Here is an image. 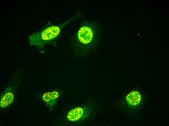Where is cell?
<instances>
[{"instance_id": "1", "label": "cell", "mask_w": 169, "mask_h": 126, "mask_svg": "<svg viewBox=\"0 0 169 126\" xmlns=\"http://www.w3.org/2000/svg\"><path fill=\"white\" fill-rule=\"evenodd\" d=\"M93 35V31L90 27L84 26L81 27L78 33L79 41L84 44H87L92 40Z\"/></svg>"}, {"instance_id": "2", "label": "cell", "mask_w": 169, "mask_h": 126, "mask_svg": "<svg viewBox=\"0 0 169 126\" xmlns=\"http://www.w3.org/2000/svg\"><path fill=\"white\" fill-rule=\"evenodd\" d=\"M59 31V29L57 27H50L43 32L41 35V38L42 39L45 40L52 39L58 35Z\"/></svg>"}, {"instance_id": "3", "label": "cell", "mask_w": 169, "mask_h": 126, "mask_svg": "<svg viewBox=\"0 0 169 126\" xmlns=\"http://www.w3.org/2000/svg\"><path fill=\"white\" fill-rule=\"evenodd\" d=\"M84 111L83 109L77 107L71 110L67 115V118L72 121H75L79 119L82 115Z\"/></svg>"}, {"instance_id": "4", "label": "cell", "mask_w": 169, "mask_h": 126, "mask_svg": "<svg viewBox=\"0 0 169 126\" xmlns=\"http://www.w3.org/2000/svg\"><path fill=\"white\" fill-rule=\"evenodd\" d=\"M141 98L140 93L137 91H134L130 93L127 96L126 99L130 104L136 105L140 102Z\"/></svg>"}, {"instance_id": "5", "label": "cell", "mask_w": 169, "mask_h": 126, "mask_svg": "<svg viewBox=\"0 0 169 126\" xmlns=\"http://www.w3.org/2000/svg\"><path fill=\"white\" fill-rule=\"evenodd\" d=\"M14 98V96L12 93L9 92L6 93L0 100V107L5 108L7 106L12 102Z\"/></svg>"}, {"instance_id": "6", "label": "cell", "mask_w": 169, "mask_h": 126, "mask_svg": "<svg viewBox=\"0 0 169 126\" xmlns=\"http://www.w3.org/2000/svg\"><path fill=\"white\" fill-rule=\"evenodd\" d=\"M59 96L58 93L54 91L52 92H48L45 93L43 95L42 98L45 101L48 102L52 100L57 99Z\"/></svg>"}]
</instances>
